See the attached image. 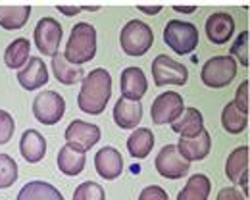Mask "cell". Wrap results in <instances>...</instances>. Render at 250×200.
Returning <instances> with one entry per match:
<instances>
[{
  "label": "cell",
  "mask_w": 250,
  "mask_h": 200,
  "mask_svg": "<svg viewBox=\"0 0 250 200\" xmlns=\"http://www.w3.org/2000/svg\"><path fill=\"white\" fill-rule=\"evenodd\" d=\"M112 97V75L104 67H96L83 77V85L77 97V106L81 112L100 116Z\"/></svg>",
  "instance_id": "1"
},
{
  "label": "cell",
  "mask_w": 250,
  "mask_h": 200,
  "mask_svg": "<svg viewBox=\"0 0 250 200\" xmlns=\"http://www.w3.org/2000/svg\"><path fill=\"white\" fill-rule=\"evenodd\" d=\"M94 54H96V29L85 21L73 25L63 50V58L73 66H83L93 60Z\"/></svg>",
  "instance_id": "2"
},
{
  "label": "cell",
  "mask_w": 250,
  "mask_h": 200,
  "mask_svg": "<svg viewBox=\"0 0 250 200\" xmlns=\"http://www.w3.org/2000/svg\"><path fill=\"white\" fill-rule=\"evenodd\" d=\"M120 44L127 56H145L154 44V33L145 21L131 20L122 29Z\"/></svg>",
  "instance_id": "3"
},
{
  "label": "cell",
  "mask_w": 250,
  "mask_h": 200,
  "mask_svg": "<svg viewBox=\"0 0 250 200\" xmlns=\"http://www.w3.org/2000/svg\"><path fill=\"white\" fill-rule=\"evenodd\" d=\"M164 42L179 56L190 54L198 46V29L194 23L169 20L164 29Z\"/></svg>",
  "instance_id": "4"
},
{
  "label": "cell",
  "mask_w": 250,
  "mask_h": 200,
  "mask_svg": "<svg viewBox=\"0 0 250 200\" xmlns=\"http://www.w3.org/2000/svg\"><path fill=\"white\" fill-rule=\"evenodd\" d=\"M237 75V62L231 56H214L210 58L200 71V79L210 89L227 87Z\"/></svg>",
  "instance_id": "5"
},
{
  "label": "cell",
  "mask_w": 250,
  "mask_h": 200,
  "mask_svg": "<svg viewBox=\"0 0 250 200\" xmlns=\"http://www.w3.org/2000/svg\"><path fill=\"white\" fill-rule=\"evenodd\" d=\"M33 114L42 125H56L65 114V100L56 91L39 93L33 100Z\"/></svg>",
  "instance_id": "6"
},
{
  "label": "cell",
  "mask_w": 250,
  "mask_h": 200,
  "mask_svg": "<svg viewBox=\"0 0 250 200\" xmlns=\"http://www.w3.org/2000/svg\"><path fill=\"white\" fill-rule=\"evenodd\" d=\"M152 77L154 85L164 87V85H185L188 79V69L181 62H175L173 58L160 54L152 62Z\"/></svg>",
  "instance_id": "7"
},
{
  "label": "cell",
  "mask_w": 250,
  "mask_h": 200,
  "mask_svg": "<svg viewBox=\"0 0 250 200\" xmlns=\"http://www.w3.org/2000/svg\"><path fill=\"white\" fill-rule=\"evenodd\" d=\"M185 110V102L179 93H171L166 91L162 95H158L156 100L152 102L150 108V118L156 125H166V123H173Z\"/></svg>",
  "instance_id": "8"
},
{
  "label": "cell",
  "mask_w": 250,
  "mask_h": 200,
  "mask_svg": "<svg viewBox=\"0 0 250 200\" xmlns=\"http://www.w3.org/2000/svg\"><path fill=\"white\" fill-rule=\"evenodd\" d=\"M33 39H35V46L41 50V54L52 58L58 52V46L62 40V25L54 18H42V20H39V23L33 31Z\"/></svg>",
  "instance_id": "9"
},
{
  "label": "cell",
  "mask_w": 250,
  "mask_h": 200,
  "mask_svg": "<svg viewBox=\"0 0 250 200\" xmlns=\"http://www.w3.org/2000/svg\"><path fill=\"white\" fill-rule=\"evenodd\" d=\"M156 166L158 173L166 179H179V177H185L190 169V162H187L175 144H166L156 156Z\"/></svg>",
  "instance_id": "10"
},
{
  "label": "cell",
  "mask_w": 250,
  "mask_h": 200,
  "mask_svg": "<svg viewBox=\"0 0 250 200\" xmlns=\"http://www.w3.org/2000/svg\"><path fill=\"white\" fill-rule=\"evenodd\" d=\"M94 167L96 173L106 179V181H114L122 175L124 171V158L120 154L118 148L114 146H104L94 154Z\"/></svg>",
  "instance_id": "11"
},
{
  "label": "cell",
  "mask_w": 250,
  "mask_h": 200,
  "mask_svg": "<svg viewBox=\"0 0 250 200\" xmlns=\"http://www.w3.org/2000/svg\"><path fill=\"white\" fill-rule=\"evenodd\" d=\"M210 148H212V139L206 129H202L194 137H181L177 142V150L187 162L204 160L210 154Z\"/></svg>",
  "instance_id": "12"
},
{
  "label": "cell",
  "mask_w": 250,
  "mask_h": 200,
  "mask_svg": "<svg viewBox=\"0 0 250 200\" xmlns=\"http://www.w3.org/2000/svg\"><path fill=\"white\" fill-rule=\"evenodd\" d=\"M63 137L67 142H73V144L81 146L83 150H89L100 140V129L94 123H87L83 120H73L67 125Z\"/></svg>",
  "instance_id": "13"
},
{
  "label": "cell",
  "mask_w": 250,
  "mask_h": 200,
  "mask_svg": "<svg viewBox=\"0 0 250 200\" xmlns=\"http://www.w3.org/2000/svg\"><path fill=\"white\" fill-rule=\"evenodd\" d=\"M87 150H83L81 146L73 144V142H65L60 152H58V169L67 177H75L85 169L87 162Z\"/></svg>",
  "instance_id": "14"
},
{
  "label": "cell",
  "mask_w": 250,
  "mask_h": 200,
  "mask_svg": "<svg viewBox=\"0 0 250 200\" xmlns=\"http://www.w3.org/2000/svg\"><path fill=\"white\" fill-rule=\"evenodd\" d=\"M18 81H20V85H21L25 91H37V89H41L42 85L48 83V69H46V64H44L39 56L29 58L27 64L20 69Z\"/></svg>",
  "instance_id": "15"
},
{
  "label": "cell",
  "mask_w": 250,
  "mask_h": 200,
  "mask_svg": "<svg viewBox=\"0 0 250 200\" xmlns=\"http://www.w3.org/2000/svg\"><path fill=\"white\" fill-rule=\"evenodd\" d=\"M235 31V20L233 16L225 14V12H218V14H212L208 20H206V37L212 44H225Z\"/></svg>",
  "instance_id": "16"
},
{
  "label": "cell",
  "mask_w": 250,
  "mask_h": 200,
  "mask_svg": "<svg viewBox=\"0 0 250 200\" xmlns=\"http://www.w3.org/2000/svg\"><path fill=\"white\" fill-rule=\"evenodd\" d=\"M122 97L129 100H141L148 91L146 75L141 67H125L122 71Z\"/></svg>",
  "instance_id": "17"
},
{
  "label": "cell",
  "mask_w": 250,
  "mask_h": 200,
  "mask_svg": "<svg viewBox=\"0 0 250 200\" xmlns=\"http://www.w3.org/2000/svg\"><path fill=\"white\" fill-rule=\"evenodd\" d=\"M143 120V104L141 100L122 99L114 106V121L120 129H135Z\"/></svg>",
  "instance_id": "18"
},
{
  "label": "cell",
  "mask_w": 250,
  "mask_h": 200,
  "mask_svg": "<svg viewBox=\"0 0 250 200\" xmlns=\"http://www.w3.org/2000/svg\"><path fill=\"white\" fill-rule=\"evenodd\" d=\"M20 152L25 158V162H29V164L41 162L44 158V154H46V139L37 129H27L25 133L21 135Z\"/></svg>",
  "instance_id": "19"
},
{
  "label": "cell",
  "mask_w": 250,
  "mask_h": 200,
  "mask_svg": "<svg viewBox=\"0 0 250 200\" xmlns=\"http://www.w3.org/2000/svg\"><path fill=\"white\" fill-rule=\"evenodd\" d=\"M249 162H250L249 146H239V148H235L229 154L227 164H225V175L229 177L231 183L239 185V181L245 175H249Z\"/></svg>",
  "instance_id": "20"
},
{
  "label": "cell",
  "mask_w": 250,
  "mask_h": 200,
  "mask_svg": "<svg viewBox=\"0 0 250 200\" xmlns=\"http://www.w3.org/2000/svg\"><path fill=\"white\" fill-rule=\"evenodd\" d=\"M52 71L54 77L62 83V85H75L79 81H83L85 71L81 66H73L63 58V52H56L52 56Z\"/></svg>",
  "instance_id": "21"
},
{
  "label": "cell",
  "mask_w": 250,
  "mask_h": 200,
  "mask_svg": "<svg viewBox=\"0 0 250 200\" xmlns=\"http://www.w3.org/2000/svg\"><path fill=\"white\" fill-rule=\"evenodd\" d=\"M171 129L181 137H194L204 129V118L196 108H185L183 114L171 123Z\"/></svg>",
  "instance_id": "22"
},
{
  "label": "cell",
  "mask_w": 250,
  "mask_h": 200,
  "mask_svg": "<svg viewBox=\"0 0 250 200\" xmlns=\"http://www.w3.org/2000/svg\"><path fill=\"white\" fill-rule=\"evenodd\" d=\"M152 148H154V135L146 127H137L127 139V150L133 158L143 160L150 154Z\"/></svg>",
  "instance_id": "23"
},
{
  "label": "cell",
  "mask_w": 250,
  "mask_h": 200,
  "mask_svg": "<svg viewBox=\"0 0 250 200\" xmlns=\"http://www.w3.org/2000/svg\"><path fill=\"white\" fill-rule=\"evenodd\" d=\"M16 200H63L62 193L46 181H29Z\"/></svg>",
  "instance_id": "24"
},
{
  "label": "cell",
  "mask_w": 250,
  "mask_h": 200,
  "mask_svg": "<svg viewBox=\"0 0 250 200\" xmlns=\"http://www.w3.org/2000/svg\"><path fill=\"white\" fill-rule=\"evenodd\" d=\"M31 6H0V27L18 31L29 21Z\"/></svg>",
  "instance_id": "25"
},
{
  "label": "cell",
  "mask_w": 250,
  "mask_h": 200,
  "mask_svg": "<svg viewBox=\"0 0 250 200\" xmlns=\"http://www.w3.org/2000/svg\"><path fill=\"white\" fill-rule=\"evenodd\" d=\"M29 52H31V42L23 37L12 40L4 52V64L12 69H21L29 60Z\"/></svg>",
  "instance_id": "26"
},
{
  "label": "cell",
  "mask_w": 250,
  "mask_h": 200,
  "mask_svg": "<svg viewBox=\"0 0 250 200\" xmlns=\"http://www.w3.org/2000/svg\"><path fill=\"white\" fill-rule=\"evenodd\" d=\"M210 189H212L210 179L204 173H196L181 189V193L177 195V200H208Z\"/></svg>",
  "instance_id": "27"
},
{
  "label": "cell",
  "mask_w": 250,
  "mask_h": 200,
  "mask_svg": "<svg viewBox=\"0 0 250 200\" xmlns=\"http://www.w3.org/2000/svg\"><path fill=\"white\" fill-rule=\"evenodd\" d=\"M221 127L231 135L243 133L249 127V116L241 114L233 102H227L221 110Z\"/></svg>",
  "instance_id": "28"
},
{
  "label": "cell",
  "mask_w": 250,
  "mask_h": 200,
  "mask_svg": "<svg viewBox=\"0 0 250 200\" xmlns=\"http://www.w3.org/2000/svg\"><path fill=\"white\" fill-rule=\"evenodd\" d=\"M18 181V164L12 156L0 154V189H8Z\"/></svg>",
  "instance_id": "29"
},
{
  "label": "cell",
  "mask_w": 250,
  "mask_h": 200,
  "mask_svg": "<svg viewBox=\"0 0 250 200\" xmlns=\"http://www.w3.org/2000/svg\"><path fill=\"white\" fill-rule=\"evenodd\" d=\"M73 200H106V193L102 185L94 181H85L73 191Z\"/></svg>",
  "instance_id": "30"
},
{
  "label": "cell",
  "mask_w": 250,
  "mask_h": 200,
  "mask_svg": "<svg viewBox=\"0 0 250 200\" xmlns=\"http://www.w3.org/2000/svg\"><path fill=\"white\" fill-rule=\"evenodd\" d=\"M249 40H250V33L249 31H243V33L237 37V40L233 42V46H231V54L243 64L245 67H249Z\"/></svg>",
  "instance_id": "31"
},
{
  "label": "cell",
  "mask_w": 250,
  "mask_h": 200,
  "mask_svg": "<svg viewBox=\"0 0 250 200\" xmlns=\"http://www.w3.org/2000/svg\"><path fill=\"white\" fill-rule=\"evenodd\" d=\"M16 131V121L14 118L6 112V110H0V144H6L12 135Z\"/></svg>",
  "instance_id": "32"
},
{
  "label": "cell",
  "mask_w": 250,
  "mask_h": 200,
  "mask_svg": "<svg viewBox=\"0 0 250 200\" xmlns=\"http://www.w3.org/2000/svg\"><path fill=\"white\" fill-rule=\"evenodd\" d=\"M249 89H250V81H243L241 85H239V89H237V93H235V100H233V104L237 106V110L241 112V114H245V116H249Z\"/></svg>",
  "instance_id": "33"
},
{
  "label": "cell",
  "mask_w": 250,
  "mask_h": 200,
  "mask_svg": "<svg viewBox=\"0 0 250 200\" xmlns=\"http://www.w3.org/2000/svg\"><path fill=\"white\" fill-rule=\"evenodd\" d=\"M139 200H169V199H167V193H166L162 187L150 185V187H145V189L141 191Z\"/></svg>",
  "instance_id": "34"
},
{
  "label": "cell",
  "mask_w": 250,
  "mask_h": 200,
  "mask_svg": "<svg viewBox=\"0 0 250 200\" xmlns=\"http://www.w3.org/2000/svg\"><path fill=\"white\" fill-rule=\"evenodd\" d=\"M216 200H245L243 193L235 187H225L218 193V199Z\"/></svg>",
  "instance_id": "35"
},
{
  "label": "cell",
  "mask_w": 250,
  "mask_h": 200,
  "mask_svg": "<svg viewBox=\"0 0 250 200\" xmlns=\"http://www.w3.org/2000/svg\"><path fill=\"white\" fill-rule=\"evenodd\" d=\"M83 8L81 6H58V12H62L65 16H75V14H79Z\"/></svg>",
  "instance_id": "36"
},
{
  "label": "cell",
  "mask_w": 250,
  "mask_h": 200,
  "mask_svg": "<svg viewBox=\"0 0 250 200\" xmlns=\"http://www.w3.org/2000/svg\"><path fill=\"white\" fill-rule=\"evenodd\" d=\"M139 8V12H143V14H158L160 10H162V6H137Z\"/></svg>",
  "instance_id": "37"
},
{
  "label": "cell",
  "mask_w": 250,
  "mask_h": 200,
  "mask_svg": "<svg viewBox=\"0 0 250 200\" xmlns=\"http://www.w3.org/2000/svg\"><path fill=\"white\" fill-rule=\"evenodd\" d=\"M175 12H181V14H194L196 12V6H173Z\"/></svg>",
  "instance_id": "38"
},
{
  "label": "cell",
  "mask_w": 250,
  "mask_h": 200,
  "mask_svg": "<svg viewBox=\"0 0 250 200\" xmlns=\"http://www.w3.org/2000/svg\"><path fill=\"white\" fill-rule=\"evenodd\" d=\"M131 173H133V175H139V173H141V167L133 164V166H131Z\"/></svg>",
  "instance_id": "39"
},
{
  "label": "cell",
  "mask_w": 250,
  "mask_h": 200,
  "mask_svg": "<svg viewBox=\"0 0 250 200\" xmlns=\"http://www.w3.org/2000/svg\"><path fill=\"white\" fill-rule=\"evenodd\" d=\"M83 10H89V12H96L98 10V6H81Z\"/></svg>",
  "instance_id": "40"
}]
</instances>
